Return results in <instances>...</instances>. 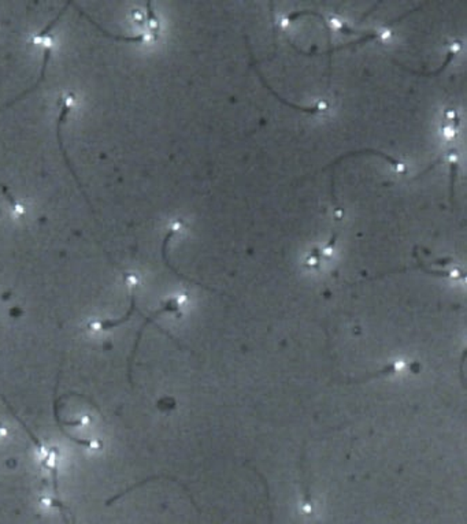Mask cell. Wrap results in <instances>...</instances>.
<instances>
[{"instance_id":"cell-2","label":"cell","mask_w":467,"mask_h":524,"mask_svg":"<svg viewBox=\"0 0 467 524\" xmlns=\"http://www.w3.org/2000/svg\"><path fill=\"white\" fill-rule=\"evenodd\" d=\"M124 281L127 283V290L130 293V307L127 310V314L122 318L118 319H104V321H92L86 324V328L92 333H102V331H109L116 328L117 326L129 321L132 314L136 311V287L138 285V277L133 273H124Z\"/></svg>"},{"instance_id":"cell-7","label":"cell","mask_w":467,"mask_h":524,"mask_svg":"<svg viewBox=\"0 0 467 524\" xmlns=\"http://www.w3.org/2000/svg\"><path fill=\"white\" fill-rule=\"evenodd\" d=\"M0 192L3 193V196L6 198V200L10 204L14 216H17V218H22V216L26 214L25 207H24L21 203L18 202V200L11 195V192L8 191V188H7L4 184H1V182H0Z\"/></svg>"},{"instance_id":"cell-3","label":"cell","mask_w":467,"mask_h":524,"mask_svg":"<svg viewBox=\"0 0 467 524\" xmlns=\"http://www.w3.org/2000/svg\"><path fill=\"white\" fill-rule=\"evenodd\" d=\"M185 301V297L184 296H178V297H174V299H170L169 301H166L164 305H162V308H159L158 311H155L151 317H148L145 321H144V323H143V326H141V328H140V331H138V334H137V337H136V341H134V347H133V351H132V355H130V358H129V370H127V372H129V382L133 385V372H132V368H133V359H134V355H136V352H137V348H138V344H140V341H141V335H143V331H144V328L150 324L151 322H154L159 315H162V314H166V312H177L180 308H181V304Z\"/></svg>"},{"instance_id":"cell-4","label":"cell","mask_w":467,"mask_h":524,"mask_svg":"<svg viewBox=\"0 0 467 524\" xmlns=\"http://www.w3.org/2000/svg\"><path fill=\"white\" fill-rule=\"evenodd\" d=\"M39 44H42V72H40V77H39V80L36 81L29 89H26V90H24L21 95H18L15 99H13L11 102H8V103H6L4 106H1L0 107V111H3L4 109H8V107H11L13 104H15L17 102H19L22 97H25L26 95H29L31 92H33V90H36L38 88H39V85L42 84V81H44V79H45V72H47V68H48V62H49V59H51V54H52V48H54V39H52V36L49 35V36H47V38H44Z\"/></svg>"},{"instance_id":"cell-6","label":"cell","mask_w":467,"mask_h":524,"mask_svg":"<svg viewBox=\"0 0 467 524\" xmlns=\"http://www.w3.org/2000/svg\"><path fill=\"white\" fill-rule=\"evenodd\" d=\"M159 479H168V481H173V482H177L178 484H181V487L187 491V494L189 495V498H191V502L193 504V507L198 509V512H200V509L198 508V505H196V502H195V500L192 498V495H191V493H189V490H188V487L185 486V484H181V482H178L175 478H173V477H168V475H155V477H150V478H147V479H144V481H141V482H138V484H132L130 487H127V490H124L122 493H118L117 495H114V497H111V498H109L107 501H106V505L109 507V505H111V504H114L117 500H120V498H122L124 495H127V494H129L130 491H133V490H136L137 487H140V486H143V484H148V482H151V481H159Z\"/></svg>"},{"instance_id":"cell-9","label":"cell","mask_w":467,"mask_h":524,"mask_svg":"<svg viewBox=\"0 0 467 524\" xmlns=\"http://www.w3.org/2000/svg\"><path fill=\"white\" fill-rule=\"evenodd\" d=\"M467 352L465 351L464 355H462V360H461V376H462V383H464V388H466V379H465V371H464V365H465V360H466Z\"/></svg>"},{"instance_id":"cell-1","label":"cell","mask_w":467,"mask_h":524,"mask_svg":"<svg viewBox=\"0 0 467 524\" xmlns=\"http://www.w3.org/2000/svg\"><path fill=\"white\" fill-rule=\"evenodd\" d=\"M74 100H76V96H74V93H73V92H69V93H66V95H65V96H62V97H61V100H59L61 111H59V116H58V120H56V137H58V145H59V150H61V152H62V157H63V159H65V161H66V166H68L69 171L72 173L73 178L76 180V182H77V186H79L80 192L83 193V196H84L85 200H86V203H88V205H89V208H90V211H92V214H93V209H92L90 202H89V199H88V196H86V193H85L84 189H83V185H81V182H80V180H79V177H77L76 171L73 170V167H72V164H70V161H69V158H68V154H66V151H65L63 140H62V130H61V129H62V125L65 123L66 118H68V116H69V113H70V110H72V106H73Z\"/></svg>"},{"instance_id":"cell-10","label":"cell","mask_w":467,"mask_h":524,"mask_svg":"<svg viewBox=\"0 0 467 524\" xmlns=\"http://www.w3.org/2000/svg\"><path fill=\"white\" fill-rule=\"evenodd\" d=\"M8 436H10L8 429L4 427L3 424H0V440H6V438H8Z\"/></svg>"},{"instance_id":"cell-5","label":"cell","mask_w":467,"mask_h":524,"mask_svg":"<svg viewBox=\"0 0 467 524\" xmlns=\"http://www.w3.org/2000/svg\"><path fill=\"white\" fill-rule=\"evenodd\" d=\"M72 6L79 11V14L81 15V17H84V18H86L96 29H99L106 38H109V39H111V40H116V41H125V42H144V41H147V39H148V36H150V33H140V35H134V36H127V35H117V33H111V32H109V31H106L102 25H99L96 21H93L86 13H84L77 4H74V3H72Z\"/></svg>"},{"instance_id":"cell-8","label":"cell","mask_w":467,"mask_h":524,"mask_svg":"<svg viewBox=\"0 0 467 524\" xmlns=\"http://www.w3.org/2000/svg\"><path fill=\"white\" fill-rule=\"evenodd\" d=\"M397 370H399V365H397V364H388L386 367H383V368H381V370L377 371V372L369 374V375H366L365 378H361V379H356V381H349L348 383H363V382H366V381H370V379L377 378V376H381V375L393 374V372H396Z\"/></svg>"}]
</instances>
